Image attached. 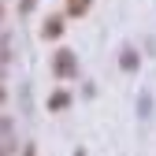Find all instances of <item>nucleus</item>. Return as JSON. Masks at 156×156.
<instances>
[{
  "label": "nucleus",
  "instance_id": "1",
  "mask_svg": "<svg viewBox=\"0 0 156 156\" xmlns=\"http://www.w3.org/2000/svg\"><path fill=\"white\" fill-rule=\"evenodd\" d=\"M86 8H89V0H71V11H74V15H82Z\"/></svg>",
  "mask_w": 156,
  "mask_h": 156
},
{
  "label": "nucleus",
  "instance_id": "2",
  "mask_svg": "<svg viewBox=\"0 0 156 156\" xmlns=\"http://www.w3.org/2000/svg\"><path fill=\"white\" fill-rule=\"evenodd\" d=\"M0 104H4V89H0Z\"/></svg>",
  "mask_w": 156,
  "mask_h": 156
}]
</instances>
